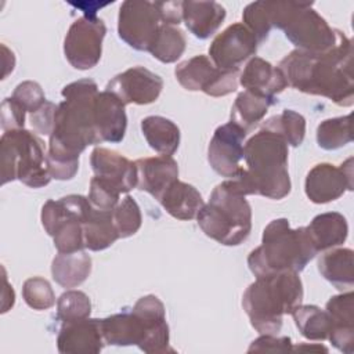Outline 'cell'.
Listing matches in <instances>:
<instances>
[{"instance_id":"obj_1","label":"cell","mask_w":354,"mask_h":354,"mask_svg":"<svg viewBox=\"0 0 354 354\" xmlns=\"http://www.w3.org/2000/svg\"><path fill=\"white\" fill-rule=\"evenodd\" d=\"M98 93L97 83L91 79H80L62 88L64 100L57 106L46 153L51 178L59 181L73 178L79 169V155L87 145L100 144L94 129Z\"/></svg>"},{"instance_id":"obj_2","label":"cell","mask_w":354,"mask_h":354,"mask_svg":"<svg viewBox=\"0 0 354 354\" xmlns=\"http://www.w3.org/2000/svg\"><path fill=\"white\" fill-rule=\"evenodd\" d=\"M278 68L288 86L297 91L325 97L340 106L354 102L351 40L339 29L332 50L324 54L293 50L281 59Z\"/></svg>"},{"instance_id":"obj_3","label":"cell","mask_w":354,"mask_h":354,"mask_svg":"<svg viewBox=\"0 0 354 354\" xmlns=\"http://www.w3.org/2000/svg\"><path fill=\"white\" fill-rule=\"evenodd\" d=\"M288 155V144L278 134L260 129L243 145L246 167H241L236 176L227 181L245 196L261 195L268 199H282L292 187Z\"/></svg>"},{"instance_id":"obj_4","label":"cell","mask_w":354,"mask_h":354,"mask_svg":"<svg viewBox=\"0 0 354 354\" xmlns=\"http://www.w3.org/2000/svg\"><path fill=\"white\" fill-rule=\"evenodd\" d=\"M101 332L112 346H137L147 354L174 351L169 347L165 304L155 295L140 297L131 310L102 318Z\"/></svg>"},{"instance_id":"obj_5","label":"cell","mask_w":354,"mask_h":354,"mask_svg":"<svg viewBox=\"0 0 354 354\" xmlns=\"http://www.w3.org/2000/svg\"><path fill=\"white\" fill-rule=\"evenodd\" d=\"M301 300L299 272L282 271L256 277L243 292L242 307L260 335H275L282 328L283 315L290 314Z\"/></svg>"},{"instance_id":"obj_6","label":"cell","mask_w":354,"mask_h":354,"mask_svg":"<svg viewBox=\"0 0 354 354\" xmlns=\"http://www.w3.org/2000/svg\"><path fill=\"white\" fill-rule=\"evenodd\" d=\"M317 253L306 227L293 230L286 218H275L264 228L261 245L249 253L248 266L254 277L300 272Z\"/></svg>"},{"instance_id":"obj_7","label":"cell","mask_w":354,"mask_h":354,"mask_svg":"<svg viewBox=\"0 0 354 354\" xmlns=\"http://www.w3.org/2000/svg\"><path fill=\"white\" fill-rule=\"evenodd\" d=\"M201 230L225 246L241 245L252 230V207L246 196L225 180L212 191L209 202L196 214Z\"/></svg>"},{"instance_id":"obj_8","label":"cell","mask_w":354,"mask_h":354,"mask_svg":"<svg viewBox=\"0 0 354 354\" xmlns=\"http://www.w3.org/2000/svg\"><path fill=\"white\" fill-rule=\"evenodd\" d=\"M1 184L19 180L30 188L51 181L43 141L26 129L4 131L0 138Z\"/></svg>"},{"instance_id":"obj_9","label":"cell","mask_w":354,"mask_h":354,"mask_svg":"<svg viewBox=\"0 0 354 354\" xmlns=\"http://www.w3.org/2000/svg\"><path fill=\"white\" fill-rule=\"evenodd\" d=\"M281 30L296 50L310 54H324L337 41V29L329 26L326 19L313 8V3L292 1Z\"/></svg>"},{"instance_id":"obj_10","label":"cell","mask_w":354,"mask_h":354,"mask_svg":"<svg viewBox=\"0 0 354 354\" xmlns=\"http://www.w3.org/2000/svg\"><path fill=\"white\" fill-rule=\"evenodd\" d=\"M174 76L185 90L203 91L210 97L228 95L236 90L239 83V69H220L202 54L177 64Z\"/></svg>"},{"instance_id":"obj_11","label":"cell","mask_w":354,"mask_h":354,"mask_svg":"<svg viewBox=\"0 0 354 354\" xmlns=\"http://www.w3.org/2000/svg\"><path fill=\"white\" fill-rule=\"evenodd\" d=\"M106 26L101 18L82 15L68 29L64 40L66 61L79 71L94 68L102 54Z\"/></svg>"},{"instance_id":"obj_12","label":"cell","mask_w":354,"mask_h":354,"mask_svg":"<svg viewBox=\"0 0 354 354\" xmlns=\"http://www.w3.org/2000/svg\"><path fill=\"white\" fill-rule=\"evenodd\" d=\"M162 25L153 1L126 0L118 15V35L131 48L148 51Z\"/></svg>"},{"instance_id":"obj_13","label":"cell","mask_w":354,"mask_h":354,"mask_svg":"<svg viewBox=\"0 0 354 354\" xmlns=\"http://www.w3.org/2000/svg\"><path fill=\"white\" fill-rule=\"evenodd\" d=\"M257 44L254 35L242 22H235L213 39L209 55L217 68L234 71L256 54Z\"/></svg>"},{"instance_id":"obj_14","label":"cell","mask_w":354,"mask_h":354,"mask_svg":"<svg viewBox=\"0 0 354 354\" xmlns=\"http://www.w3.org/2000/svg\"><path fill=\"white\" fill-rule=\"evenodd\" d=\"M353 191V158L340 166L318 163L306 176L304 192L313 203H328Z\"/></svg>"},{"instance_id":"obj_15","label":"cell","mask_w":354,"mask_h":354,"mask_svg":"<svg viewBox=\"0 0 354 354\" xmlns=\"http://www.w3.org/2000/svg\"><path fill=\"white\" fill-rule=\"evenodd\" d=\"M246 133L232 122H227L214 130L207 147V162L221 177L232 178L239 171Z\"/></svg>"},{"instance_id":"obj_16","label":"cell","mask_w":354,"mask_h":354,"mask_svg":"<svg viewBox=\"0 0 354 354\" xmlns=\"http://www.w3.org/2000/svg\"><path fill=\"white\" fill-rule=\"evenodd\" d=\"M163 88L159 75L144 66H133L112 77L105 90L113 93L124 105H147L158 100Z\"/></svg>"},{"instance_id":"obj_17","label":"cell","mask_w":354,"mask_h":354,"mask_svg":"<svg viewBox=\"0 0 354 354\" xmlns=\"http://www.w3.org/2000/svg\"><path fill=\"white\" fill-rule=\"evenodd\" d=\"M104 343L101 319L90 317L62 322L57 336V347L62 354H97Z\"/></svg>"},{"instance_id":"obj_18","label":"cell","mask_w":354,"mask_h":354,"mask_svg":"<svg viewBox=\"0 0 354 354\" xmlns=\"http://www.w3.org/2000/svg\"><path fill=\"white\" fill-rule=\"evenodd\" d=\"M90 165L94 176L115 185L120 194H127L137 187L136 163L116 151L102 147L94 148L90 155Z\"/></svg>"},{"instance_id":"obj_19","label":"cell","mask_w":354,"mask_h":354,"mask_svg":"<svg viewBox=\"0 0 354 354\" xmlns=\"http://www.w3.org/2000/svg\"><path fill=\"white\" fill-rule=\"evenodd\" d=\"M127 116L124 104L111 91H100L95 100L94 129L101 142H120L124 138Z\"/></svg>"},{"instance_id":"obj_20","label":"cell","mask_w":354,"mask_h":354,"mask_svg":"<svg viewBox=\"0 0 354 354\" xmlns=\"http://www.w3.org/2000/svg\"><path fill=\"white\" fill-rule=\"evenodd\" d=\"M137 188L152 195L156 201L178 180V165L169 155L141 158L136 162Z\"/></svg>"},{"instance_id":"obj_21","label":"cell","mask_w":354,"mask_h":354,"mask_svg":"<svg viewBox=\"0 0 354 354\" xmlns=\"http://www.w3.org/2000/svg\"><path fill=\"white\" fill-rule=\"evenodd\" d=\"M325 310L332 321L329 342L339 351L351 354L354 350V293L348 290L332 296Z\"/></svg>"},{"instance_id":"obj_22","label":"cell","mask_w":354,"mask_h":354,"mask_svg":"<svg viewBox=\"0 0 354 354\" xmlns=\"http://www.w3.org/2000/svg\"><path fill=\"white\" fill-rule=\"evenodd\" d=\"M239 83L246 90L274 98L288 87V82L281 69L260 57H252L248 61L239 76Z\"/></svg>"},{"instance_id":"obj_23","label":"cell","mask_w":354,"mask_h":354,"mask_svg":"<svg viewBox=\"0 0 354 354\" xmlns=\"http://www.w3.org/2000/svg\"><path fill=\"white\" fill-rule=\"evenodd\" d=\"M225 8L217 1H183V21L198 39H207L216 33L225 19Z\"/></svg>"},{"instance_id":"obj_24","label":"cell","mask_w":354,"mask_h":354,"mask_svg":"<svg viewBox=\"0 0 354 354\" xmlns=\"http://www.w3.org/2000/svg\"><path fill=\"white\" fill-rule=\"evenodd\" d=\"M158 202L171 217L183 221L196 218L198 212L205 205L201 192L194 185L180 180H176Z\"/></svg>"},{"instance_id":"obj_25","label":"cell","mask_w":354,"mask_h":354,"mask_svg":"<svg viewBox=\"0 0 354 354\" xmlns=\"http://www.w3.org/2000/svg\"><path fill=\"white\" fill-rule=\"evenodd\" d=\"M353 250L348 248H332L324 250L318 257L319 274L336 289L346 290L354 285V261Z\"/></svg>"},{"instance_id":"obj_26","label":"cell","mask_w":354,"mask_h":354,"mask_svg":"<svg viewBox=\"0 0 354 354\" xmlns=\"http://www.w3.org/2000/svg\"><path fill=\"white\" fill-rule=\"evenodd\" d=\"M306 228L317 252L340 246L348 235L347 220L337 212H328L315 216Z\"/></svg>"},{"instance_id":"obj_27","label":"cell","mask_w":354,"mask_h":354,"mask_svg":"<svg viewBox=\"0 0 354 354\" xmlns=\"http://www.w3.org/2000/svg\"><path fill=\"white\" fill-rule=\"evenodd\" d=\"M91 272V257L84 252L58 253L51 261L53 279L62 288H76Z\"/></svg>"},{"instance_id":"obj_28","label":"cell","mask_w":354,"mask_h":354,"mask_svg":"<svg viewBox=\"0 0 354 354\" xmlns=\"http://www.w3.org/2000/svg\"><path fill=\"white\" fill-rule=\"evenodd\" d=\"M277 100L256 91L245 90L239 93L231 108L230 122L238 124L245 131L253 129L268 112L270 106L274 105Z\"/></svg>"},{"instance_id":"obj_29","label":"cell","mask_w":354,"mask_h":354,"mask_svg":"<svg viewBox=\"0 0 354 354\" xmlns=\"http://www.w3.org/2000/svg\"><path fill=\"white\" fill-rule=\"evenodd\" d=\"M112 212L97 210L91 206V210L83 221V236L86 249L100 252L109 248L119 239Z\"/></svg>"},{"instance_id":"obj_30","label":"cell","mask_w":354,"mask_h":354,"mask_svg":"<svg viewBox=\"0 0 354 354\" xmlns=\"http://www.w3.org/2000/svg\"><path fill=\"white\" fill-rule=\"evenodd\" d=\"M141 131L148 145L160 155L171 156L180 145V129L167 118L158 115L144 118Z\"/></svg>"},{"instance_id":"obj_31","label":"cell","mask_w":354,"mask_h":354,"mask_svg":"<svg viewBox=\"0 0 354 354\" xmlns=\"http://www.w3.org/2000/svg\"><path fill=\"white\" fill-rule=\"evenodd\" d=\"M290 315L301 333L308 340H326L332 328V321L326 310L314 304H299Z\"/></svg>"},{"instance_id":"obj_32","label":"cell","mask_w":354,"mask_h":354,"mask_svg":"<svg viewBox=\"0 0 354 354\" xmlns=\"http://www.w3.org/2000/svg\"><path fill=\"white\" fill-rule=\"evenodd\" d=\"M185 46L187 39L180 28L160 25L148 53L163 64H171L184 54Z\"/></svg>"},{"instance_id":"obj_33","label":"cell","mask_w":354,"mask_h":354,"mask_svg":"<svg viewBox=\"0 0 354 354\" xmlns=\"http://www.w3.org/2000/svg\"><path fill=\"white\" fill-rule=\"evenodd\" d=\"M261 129L278 134L288 147H300L306 136V119L293 109H283L281 113L267 119Z\"/></svg>"},{"instance_id":"obj_34","label":"cell","mask_w":354,"mask_h":354,"mask_svg":"<svg viewBox=\"0 0 354 354\" xmlns=\"http://www.w3.org/2000/svg\"><path fill=\"white\" fill-rule=\"evenodd\" d=\"M317 144L325 151L339 149L353 141L351 115L322 120L317 127Z\"/></svg>"},{"instance_id":"obj_35","label":"cell","mask_w":354,"mask_h":354,"mask_svg":"<svg viewBox=\"0 0 354 354\" xmlns=\"http://www.w3.org/2000/svg\"><path fill=\"white\" fill-rule=\"evenodd\" d=\"M91 313V301L82 290H66L57 300V319L71 322L88 318Z\"/></svg>"},{"instance_id":"obj_36","label":"cell","mask_w":354,"mask_h":354,"mask_svg":"<svg viewBox=\"0 0 354 354\" xmlns=\"http://www.w3.org/2000/svg\"><path fill=\"white\" fill-rule=\"evenodd\" d=\"M112 216L119 238H129L134 235L142 224L140 206L130 195H126L122 201H119L112 212Z\"/></svg>"},{"instance_id":"obj_37","label":"cell","mask_w":354,"mask_h":354,"mask_svg":"<svg viewBox=\"0 0 354 354\" xmlns=\"http://www.w3.org/2000/svg\"><path fill=\"white\" fill-rule=\"evenodd\" d=\"M22 297L30 308L37 311L48 310L55 304L53 288L50 282L41 277H32L24 282Z\"/></svg>"},{"instance_id":"obj_38","label":"cell","mask_w":354,"mask_h":354,"mask_svg":"<svg viewBox=\"0 0 354 354\" xmlns=\"http://www.w3.org/2000/svg\"><path fill=\"white\" fill-rule=\"evenodd\" d=\"M242 19V24L254 35L257 43H263L272 29L268 18L267 3L264 0L248 4L243 8Z\"/></svg>"},{"instance_id":"obj_39","label":"cell","mask_w":354,"mask_h":354,"mask_svg":"<svg viewBox=\"0 0 354 354\" xmlns=\"http://www.w3.org/2000/svg\"><path fill=\"white\" fill-rule=\"evenodd\" d=\"M120 199V191L106 180L94 176L90 180L88 201L97 210L112 212Z\"/></svg>"},{"instance_id":"obj_40","label":"cell","mask_w":354,"mask_h":354,"mask_svg":"<svg viewBox=\"0 0 354 354\" xmlns=\"http://www.w3.org/2000/svg\"><path fill=\"white\" fill-rule=\"evenodd\" d=\"M26 112L33 113L46 104V95L39 83L26 80L19 83L11 95Z\"/></svg>"},{"instance_id":"obj_41","label":"cell","mask_w":354,"mask_h":354,"mask_svg":"<svg viewBox=\"0 0 354 354\" xmlns=\"http://www.w3.org/2000/svg\"><path fill=\"white\" fill-rule=\"evenodd\" d=\"M26 111L12 98L8 97L1 102V127L4 131L24 129Z\"/></svg>"},{"instance_id":"obj_42","label":"cell","mask_w":354,"mask_h":354,"mask_svg":"<svg viewBox=\"0 0 354 354\" xmlns=\"http://www.w3.org/2000/svg\"><path fill=\"white\" fill-rule=\"evenodd\" d=\"M57 106L54 102L46 101V104L37 109L36 112L30 113L29 120L30 124L33 127V130L39 134H44V136H50L54 127V119H55V112H57Z\"/></svg>"},{"instance_id":"obj_43","label":"cell","mask_w":354,"mask_h":354,"mask_svg":"<svg viewBox=\"0 0 354 354\" xmlns=\"http://www.w3.org/2000/svg\"><path fill=\"white\" fill-rule=\"evenodd\" d=\"M293 344L290 337L282 336L277 337L275 335H261L256 340L252 342L250 347L248 348L249 353L252 351H267V353H286L292 351Z\"/></svg>"},{"instance_id":"obj_44","label":"cell","mask_w":354,"mask_h":354,"mask_svg":"<svg viewBox=\"0 0 354 354\" xmlns=\"http://www.w3.org/2000/svg\"><path fill=\"white\" fill-rule=\"evenodd\" d=\"M155 7L159 12L162 25L176 26L183 21V1H153Z\"/></svg>"},{"instance_id":"obj_45","label":"cell","mask_w":354,"mask_h":354,"mask_svg":"<svg viewBox=\"0 0 354 354\" xmlns=\"http://www.w3.org/2000/svg\"><path fill=\"white\" fill-rule=\"evenodd\" d=\"M7 300H8V304H10V308H11V307L14 306V301H15V295H14L12 286L8 285L7 278H6V275H4V292H3V310H1V313H6Z\"/></svg>"},{"instance_id":"obj_46","label":"cell","mask_w":354,"mask_h":354,"mask_svg":"<svg viewBox=\"0 0 354 354\" xmlns=\"http://www.w3.org/2000/svg\"><path fill=\"white\" fill-rule=\"evenodd\" d=\"M293 350H310V351H328L326 347L324 346H311V344H299L293 347Z\"/></svg>"}]
</instances>
